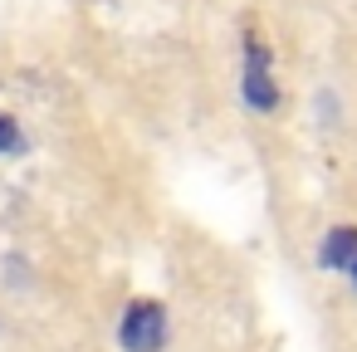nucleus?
Wrapping results in <instances>:
<instances>
[{"mask_svg":"<svg viewBox=\"0 0 357 352\" xmlns=\"http://www.w3.org/2000/svg\"><path fill=\"white\" fill-rule=\"evenodd\" d=\"M240 103L255 118H279L284 108V84L274 69V45L259 30H245L240 40Z\"/></svg>","mask_w":357,"mask_h":352,"instance_id":"nucleus-1","label":"nucleus"},{"mask_svg":"<svg viewBox=\"0 0 357 352\" xmlns=\"http://www.w3.org/2000/svg\"><path fill=\"white\" fill-rule=\"evenodd\" d=\"M118 352H167L172 342V313L162 298H132L123 313H118Z\"/></svg>","mask_w":357,"mask_h":352,"instance_id":"nucleus-2","label":"nucleus"},{"mask_svg":"<svg viewBox=\"0 0 357 352\" xmlns=\"http://www.w3.org/2000/svg\"><path fill=\"white\" fill-rule=\"evenodd\" d=\"M352 264H357V225H328L318 240V269L347 279Z\"/></svg>","mask_w":357,"mask_h":352,"instance_id":"nucleus-3","label":"nucleus"},{"mask_svg":"<svg viewBox=\"0 0 357 352\" xmlns=\"http://www.w3.org/2000/svg\"><path fill=\"white\" fill-rule=\"evenodd\" d=\"M25 152H30L25 123H20L10 108H0V162H15V157H25Z\"/></svg>","mask_w":357,"mask_h":352,"instance_id":"nucleus-4","label":"nucleus"},{"mask_svg":"<svg viewBox=\"0 0 357 352\" xmlns=\"http://www.w3.org/2000/svg\"><path fill=\"white\" fill-rule=\"evenodd\" d=\"M313 108H318V123H333V118H337V93H328V89H323Z\"/></svg>","mask_w":357,"mask_h":352,"instance_id":"nucleus-5","label":"nucleus"},{"mask_svg":"<svg viewBox=\"0 0 357 352\" xmlns=\"http://www.w3.org/2000/svg\"><path fill=\"white\" fill-rule=\"evenodd\" d=\"M347 284H352V289H357V264H352V274H347Z\"/></svg>","mask_w":357,"mask_h":352,"instance_id":"nucleus-6","label":"nucleus"}]
</instances>
